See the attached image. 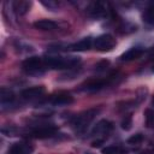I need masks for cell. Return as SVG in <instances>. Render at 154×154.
Masks as SVG:
<instances>
[{
    "label": "cell",
    "instance_id": "obj_1",
    "mask_svg": "<svg viewBox=\"0 0 154 154\" xmlns=\"http://www.w3.org/2000/svg\"><path fill=\"white\" fill-rule=\"evenodd\" d=\"M100 112V108H89L87 111L81 112L71 119V126L76 134H83L94 120L96 114Z\"/></svg>",
    "mask_w": 154,
    "mask_h": 154
},
{
    "label": "cell",
    "instance_id": "obj_2",
    "mask_svg": "<svg viewBox=\"0 0 154 154\" xmlns=\"http://www.w3.org/2000/svg\"><path fill=\"white\" fill-rule=\"evenodd\" d=\"M46 67L54 69V70H64V69H72L79 63L78 57H53L48 55L43 58Z\"/></svg>",
    "mask_w": 154,
    "mask_h": 154
},
{
    "label": "cell",
    "instance_id": "obj_3",
    "mask_svg": "<svg viewBox=\"0 0 154 154\" xmlns=\"http://www.w3.org/2000/svg\"><path fill=\"white\" fill-rule=\"evenodd\" d=\"M22 69L28 75L40 76V75H42L45 72L46 65H45L43 58H40V57H29V58H26V59L23 60Z\"/></svg>",
    "mask_w": 154,
    "mask_h": 154
},
{
    "label": "cell",
    "instance_id": "obj_4",
    "mask_svg": "<svg viewBox=\"0 0 154 154\" xmlns=\"http://www.w3.org/2000/svg\"><path fill=\"white\" fill-rule=\"evenodd\" d=\"M58 132V128L53 124H42L32 128L29 132L28 136L32 138H49L53 137Z\"/></svg>",
    "mask_w": 154,
    "mask_h": 154
},
{
    "label": "cell",
    "instance_id": "obj_5",
    "mask_svg": "<svg viewBox=\"0 0 154 154\" xmlns=\"http://www.w3.org/2000/svg\"><path fill=\"white\" fill-rule=\"evenodd\" d=\"M117 42L116 38L109 34H102L99 35L94 40V47L100 52H108L116 47Z\"/></svg>",
    "mask_w": 154,
    "mask_h": 154
},
{
    "label": "cell",
    "instance_id": "obj_6",
    "mask_svg": "<svg viewBox=\"0 0 154 154\" xmlns=\"http://www.w3.org/2000/svg\"><path fill=\"white\" fill-rule=\"evenodd\" d=\"M113 130V123L107 120V119H101L99 120L95 126L91 130V136L94 137H97V138H101L103 140L101 136H108V134H111V131Z\"/></svg>",
    "mask_w": 154,
    "mask_h": 154
},
{
    "label": "cell",
    "instance_id": "obj_7",
    "mask_svg": "<svg viewBox=\"0 0 154 154\" xmlns=\"http://www.w3.org/2000/svg\"><path fill=\"white\" fill-rule=\"evenodd\" d=\"M111 82V78H106V79H93L89 81L87 83H84L81 87V90L83 91H99L101 89H103L105 87H107Z\"/></svg>",
    "mask_w": 154,
    "mask_h": 154
},
{
    "label": "cell",
    "instance_id": "obj_8",
    "mask_svg": "<svg viewBox=\"0 0 154 154\" xmlns=\"http://www.w3.org/2000/svg\"><path fill=\"white\" fill-rule=\"evenodd\" d=\"M34 150V147L28 142H16L13 143L8 150L7 154H31Z\"/></svg>",
    "mask_w": 154,
    "mask_h": 154
},
{
    "label": "cell",
    "instance_id": "obj_9",
    "mask_svg": "<svg viewBox=\"0 0 154 154\" xmlns=\"http://www.w3.org/2000/svg\"><path fill=\"white\" fill-rule=\"evenodd\" d=\"M51 103L54 106H67L73 102V96L69 93H58L49 99Z\"/></svg>",
    "mask_w": 154,
    "mask_h": 154
},
{
    "label": "cell",
    "instance_id": "obj_10",
    "mask_svg": "<svg viewBox=\"0 0 154 154\" xmlns=\"http://www.w3.org/2000/svg\"><path fill=\"white\" fill-rule=\"evenodd\" d=\"M45 93V88L42 85H36V87H30V88H26L24 90H22L20 95L23 99H26V100H32V99H37L40 96H42Z\"/></svg>",
    "mask_w": 154,
    "mask_h": 154
},
{
    "label": "cell",
    "instance_id": "obj_11",
    "mask_svg": "<svg viewBox=\"0 0 154 154\" xmlns=\"http://www.w3.org/2000/svg\"><path fill=\"white\" fill-rule=\"evenodd\" d=\"M144 53V48L142 47H132L129 51H126L125 53H123L120 55V60L122 61H131L135 59H138L142 54Z\"/></svg>",
    "mask_w": 154,
    "mask_h": 154
},
{
    "label": "cell",
    "instance_id": "obj_12",
    "mask_svg": "<svg viewBox=\"0 0 154 154\" xmlns=\"http://www.w3.org/2000/svg\"><path fill=\"white\" fill-rule=\"evenodd\" d=\"M91 45H93V40L90 36H88V37H84L81 41L69 46V49L73 51V52H84V51H88L91 47Z\"/></svg>",
    "mask_w": 154,
    "mask_h": 154
},
{
    "label": "cell",
    "instance_id": "obj_13",
    "mask_svg": "<svg viewBox=\"0 0 154 154\" xmlns=\"http://www.w3.org/2000/svg\"><path fill=\"white\" fill-rule=\"evenodd\" d=\"M14 94L12 90L2 87L1 90H0V102H1V106H2V109H5V107L8 105H12L14 102Z\"/></svg>",
    "mask_w": 154,
    "mask_h": 154
},
{
    "label": "cell",
    "instance_id": "obj_14",
    "mask_svg": "<svg viewBox=\"0 0 154 154\" xmlns=\"http://www.w3.org/2000/svg\"><path fill=\"white\" fill-rule=\"evenodd\" d=\"M12 7L18 16H24L29 12V10L31 7V2L26 1V0H17V1L12 2Z\"/></svg>",
    "mask_w": 154,
    "mask_h": 154
},
{
    "label": "cell",
    "instance_id": "obj_15",
    "mask_svg": "<svg viewBox=\"0 0 154 154\" xmlns=\"http://www.w3.org/2000/svg\"><path fill=\"white\" fill-rule=\"evenodd\" d=\"M57 26L58 24L52 19H38L34 23V28L42 30V31H51V30L57 29Z\"/></svg>",
    "mask_w": 154,
    "mask_h": 154
},
{
    "label": "cell",
    "instance_id": "obj_16",
    "mask_svg": "<svg viewBox=\"0 0 154 154\" xmlns=\"http://www.w3.org/2000/svg\"><path fill=\"white\" fill-rule=\"evenodd\" d=\"M89 14L94 18H102L105 14H106V8H105V5L100 1H96V2H93L89 7Z\"/></svg>",
    "mask_w": 154,
    "mask_h": 154
},
{
    "label": "cell",
    "instance_id": "obj_17",
    "mask_svg": "<svg viewBox=\"0 0 154 154\" xmlns=\"http://www.w3.org/2000/svg\"><path fill=\"white\" fill-rule=\"evenodd\" d=\"M143 20L149 24V25H154V5L147 7L143 12V16H142Z\"/></svg>",
    "mask_w": 154,
    "mask_h": 154
},
{
    "label": "cell",
    "instance_id": "obj_18",
    "mask_svg": "<svg viewBox=\"0 0 154 154\" xmlns=\"http://www.w3.org/2000/svg\"><path fill=\"white\" fill-rule=\"evenodd\" d=\"M126 150L119 146H108L102 149V154H125Z\"/></svg>",
    "mask_w": 154,
    "mask_h": 154
},
{
    "label": "cell",
    "instance_id": "obj_19",
    "mask_svg": "<svg viewBox=\"0 0 154 154\" xmlns=\"http://www.w3.org/2000/svg\"><path fill=\"white\" fill-rule=\"evenodd\" d=\"M143 140H144V136L141 132H138V134L130 136L126 142H128V144H140L141 142H143Z\"/></svg>",
    "mask_w": 154,
    "mask_h": 154
},
{
    "label": "cell",
    "instance_id": "obj_20",
    "mask_svg": "<svg viewBox=\"0 0 154 154\" xmlns=\"http://www.w3.org/2000/svg\"><path fill=\"white\" fill-rule=\"evenodd\" d=\"M146 124L148 128L154 129V111L153 109L146 111Z\"/></svg>",
    "mask_w": 154,
    "mask_h": 154
},
{
    "label": "cell",
    "instance_id": "obj_21",
    "mask_svg": "<svg viewBox=\"0 0 154 154\" xmlns=\"http://www.w3.org/2000/svg\"><path fill=\"white\" fill-rule=\"evenodd\" d=\"M131 125H132V117H131V114H128L122 120V129L123 130H130Z\"/></svg>",
    "mask_w": 154,
    "mask_h": 154
},
{
    "label": "cell",
    "instance_id": "obj_22",
    "mask_svg": "<svg viewBox=\"0 0 154 154\" xmlns=\"http://www.w3.org/2000/svg\"><path fill=\"white\" fill-rule=\"evenodd\" d=\"M41 4H42L45 7H47L48 10H51V11H55V10H58V7H59V4L55 2V1H41Z\"/></svg>",
    "mask_w": 154,
    "mask_h": 154
},
{
    "label": "cell",
    "instance_id": "obj_23",
    "mask_svg": "<svg viewBox=\"0 0 154 154\" xmlns=\"http://www.w3.org/2000/svg\"><path fill=\"white\" fill-rule=\"evenodd\" d=\"M107 65H108V61L107 60H103V61L96 64L95 65V69H96V71H102V70H105V67H107Z\"/></svg>",
    "mask_w": 154,
    "mask_h": 154
},
{
    "label": "cell",
    "instance_id": "obj_24",
    "mask_svg": "<svg viewBox=\"0 0 154 154\" xmlns=\"http://www.w3.org/2000/svg\"><path fill=\"white\" fill-rule=\"evenodd\" d=\"M149 154H154V147H153V148H152V150H150V152H149Z\"/></svg>",
    "mask_w": 154,
    "mask_h": 154
},
{
    "label": "cell",
    "instance_id": "obj_25",
    "mask_svg": "<svg viewBox=\"0 0 154 154\" xmlns=\"http://www.w3.org/2000/svg\"><path fill=\"white\" fill-rule=\"evenodd\" d=\"M152 106L154 107V96H153V100H152Z\"/></svg>",
    "mask_w": 154,
    "mask_h": 154
},
{
    "label": "cell",
    "instance_id": "obj_26",
    "mask_svg": "<svg viewBox=\"0 0 154 154\" xmlns=\"http://www.w3.org/2000/svg\"><path fill=\"white\" fill-rule=\"evenodd\" d=\"M84 154H90V153H84Z\"/></svg>",
    "mask_w": 154,
    "mask_h": 154
},
{
    "label": "cell",
    "instance_id": "obj_27",
    "mask_svg": "<svg viewBox=\"0 0 154 154\" xmlns=\"http://www.w3.org/2000/svg\"><path fill=\"white\" fill-rule=\"evenodd\" d=\"M153 71H154V67H153Z\"/></svg>",
    "mask_w": 154,
    "mask_h": 154
}]
</instances>
